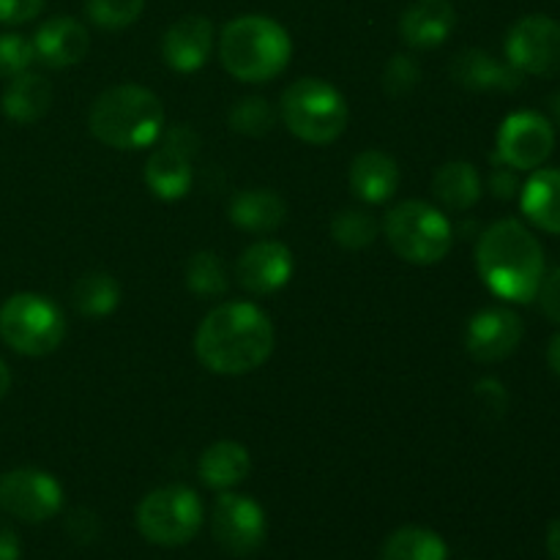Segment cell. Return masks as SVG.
Segmentation results:
<instances>
[{"instance_id": "obj_21", "label": "cell", "mask_w": 560, "mask_h": 560, "mask_svg": "<svg viewBox=\"0 0 560 560\" xmlns=\"http://www.w3.org/2000/svg\"><path fill=\"white\" fill-rule=\"evenodd\" d=\"M520 208L534 228L560 235V170H534L520 189Z\"/></svg>"}, {"instance_id": "obj_39", "label": "cell", "mask_w": 560, "mask_h": 560, "mask_svg": "<svg viewBox=\"0 0 560 560\" xmlns=\"http://www.w3.org/2000/svg\"><path fill=\"white\" fill-rule=\"evenodd\" d=\"M69 534L74 536L77 541H82V545H88V541H93L98 536V517L93 512H88V509H77L74 514L69 517Z\"/></svg>"}, {"instance_id": "obj_25", "label": "cell", "mask_w": 560, "mask_h": 560, "mask_svg": "<svg viewBox=\"0 0 560 560\" xmlns=\"http://www.w3.org/2000/svg\"><path fill=\"white\" fill-rule=\"evenodd\" d=\"M432 195L448 211H470L481 200V175L470 162H446L432 175Z\"/></svg>"}, {"instance_id": "obj_16", "label": "cell", "mask_w": 560, "mask_h": 560, "mask_svg": "<svg viewBox=\"0 0 560 560\" xmlns=\"http://www.w3.org/2000/svg\"><path fill=\"white\" fill-rule=\"evenodd\" d=\"M91 36L88 27L74 16H52L42 22L33 36V52L49 69H69L88 55Z\"/></svg>"}, {"instance_id": "obj_30", "label": "cell", "mask_w": 560, "mask_h": 560, "mask_svg": "<svg viewBox=\"0 0 560 560\" xmlns=\"http://www.w3.org/2000/svg\"><path fill=\"white\" fill-rule=\"evenodd\" d=\"M279 109L262 96H244L230 107V129L244 137H266L277 126Z\"/></svg>"}, {"instance_id": "obj_8", "label": "cell", "mask_w": 560, "mask_h": 560, "mask_svg": "<svg viewBox=\"0 0 560 560\" xmlns=\"http://www.w3.org/2000/svg\"><path fill=\"white\" fill-rule=\"evenodd\" d=\"M202 503L195 490L184 485L159 487L137 506V528L142 539L159 547L189 545L202 528Z\"/></svg>"}, {"instance_id": "obj_11", "label": "cell", "mask_w": 560, "mask_h": 560, "mask_svg": "<svg viewBox=\"0 0 560 560\" xmlns=\"http://www.w3.org/2000/svg\"><path fill=\"white\" fill-rule=\"evenodd\" d=\"M266 512L249 495L238 492H222L213 503L211 534L224 552L235 558L255 556L266 541Z\"/></svg>"}, {"instance_id": "obj_17", "label": "cell", "mask_w": 560, "mask_h": 560, "mask_svg": "<svg viewBox=\"0 0 560 560\" xmlns=\"http://www.w3.org/2000/svg\"><path fill=\"white\" fill-rule=\"evenodd\" d=\"M452 80L465 91L512 93L523 85V77L509 60H498L485 49H463L452 60Z\"/></svg>"}, {"instance_id": "obj_35", "label": "cell", "mask_w": 560, "mask_h": 560, "mask_svg": "<svg viewBox=\"0 0 560 560\" xmlns=\"http://www.w3.org/2000/svg\"><path fill=\"white\" fill-rule=\"evenodd\" d=\"M536 299H539L541 312H545V315L550 317L556 326H560V266L556 268V271L545 273Z\"/></svg>"}, {"instance_id": "obj_22", "label": "cell", "mask_w": 560, "mask_h": 560, "mask_svg": "<svg viewBox=\"0 0 560 560\" xmlns=\"http://www.w3.org/2000/svg\"><path fill=\"white\" fill-rule=\"evenodd\" d=\"M197 474H200V481L206 487L228 492L238 487L241 481H246V476L252 474V457L244 443L219 441L200 454Z\"/></svg>"}, {"instance_id": "obj_7", "label": "cell", "mask_w": 560, "mask_h": 560, "mask_svg": "<svg viewBox=\"0 0 560 560\" xmlns=\"http://www.w3.org/2000/svg\"><path fill=\"white\" fill-rule=\"evenodd\" d=\"M66 337L63 312L38 293H16L0 306V339L14 353L42 359L55 353Z\"/></svg>"}, {"instance_id": "obj_36", "label": "cell", "mask_w": 560, "mask_h": 560, "mask_svg": "<svg viewBox=\"0 0 560 560\" xmlns=\"http://www.w3.org/2000/svg\"><path fill=\"white\" fill-rule=\"evenodd\" d=\"M159 140H162V145L186 153V156H195L197 148H200V135H197L191 126H184V124L170 126L167 131H162V137H159Z\"/></svg>"}, {"instance_id": "obj_10", "label": "cell", "mask_w": 560, "mask_h": 560, "mask_svg": "<svg viewBox=\"0 0 560 560\" xmlns=\"http://www.w3.org/2000/svg\"><path fill=\"white\" fill-rule=\"evenodd\" d=\"M506 60L520 74H560V22L547 14H530L514 22L506 36Z\"/></svg>"}, {"instance_id": "obj_23", "label": "cell", "mask_w": 560, "mask_h": 560, "mask_svg": "<svg viewBox=\"0 0 560 560\" xmlns=\"http://www.w3.org/2000/svg\"><path fill=\"white\" fill-rule=\"evenodd\" d=\"M0 107H3L5 118L14 120V124H36L52 107V85H49L47 77L25 71V74L9 80L3 98H0Z\"/></svg>"}, {"instance_id": "obj_2", "label": "cell", "mask_w": 560, "mask_h": 560, "mask_svg": "<svg viewBox=\"0 0 560 560\" xmlns=\"http://www.w3.org/2000/svg\"><path fill=\"white\" fill-rule=\"evenodd\" d=\"M476 268L487 288L503 301L528 304L545 279V249L517 219H501L479 235Z\"/></svg>"}, {"instance_id": "obj_40", "label": "cell", "mask_w": 560, "mask_h": 560, "mask_svg": "<svg viewBox=\"0 0 560 560\" xmlns=\"http://www.w3.org/2000/svg\"><path fill=\"white\" fill-rule=\"evenodd\" d=\"M20 536L14 534V528L5 523H0V560H20Z\"/></svg>"}, {"instance_id": "obj_18", "label": "cell", "mask_w": 560, "mask_h": 560, "mask_svg": "<svg viewBox=\"0 0 560 560\" xmlns=\"http://www.w3.org/2000/svg\"><path fill=\"white\" fill-rule=\"evenodd\" d=\"M457 11L452 0H416L399 16V36L413 49H435L452 36Z\"/></svg>"}, {"instance_id": "obj_4", "label": "cell", "mask_w": 560, "mask_h": 560, "mask_svg": "<svg viewBox=\"0 0 560 560\" xmlns=\"http://www.w3.org/2000/svg\"><path fill=\"white\" fill-rule=\"evenodd\" d=\"M290 55V33L266 14L235 16L219 33V60L230 77L246 85L277 80L288 69Z\"/></svg>"}, {"instance_id": "obj_3", "label": "cell", "mask_w": 560, "mask_h": 560, "mask_svg": "<svg viewBox=\"0 0 560 560\" xmlns=\"http://www.w3.org/2000/svg\"><path fill=\"white\" fill-rule=\"evenodd\" d=\"M91 135L115 151H140L156 145L164 131V104L148 88L120 82L98 93L88 113Z\"/></svg>"}, {"instance_id": "obj_5", "label": "cell", "mask_w": 560, "mask_h": 560, "mask_svg": "<svg viewBox=\"0 0 560 560\" xmlns=\"http://www.w3.org/2000/svg\"><path fill=\"white\" fill-rule=\"evenodd\" d=\"M279 118L301 142L331 145L348 129V102L331 82L301 77L284 88Z\"/></svg>"}, {"instance_id": "obj_37", "label": "cell", "mask_w": 560, "mask_h": 560, "mask_svg": "<svg viewBox=\"0 0 560 560\" xmlns=\"http://www.w3.org/2000/svg\"><path fill=\"white\" fill-rule=\"evenodd\" d=\"M523 184L517 178V170L506 167V164H498L490 175V191L498 200H514L520 195Z\"/></svg>"}, {"instance_id": "obj_26", "label": "cell", "mask_w": 560, "mask_h": 560, "mask_svg": "<svg viewBox=\"0 0 560 560\" xmlns=\"http://www.w3.org/2000/svg\"><path fill=\"white\" fill-rule=\"evenodd\" d=\"M381 560H448V547L435 530L405 525L383 541Z\"/></svg>"}, {"instance_id": "obj_13", "label": "cell", "mask_w": 560, "mask_h": 560, "mask_svg": "<svg viewBox=\"0 0 560 560\" xmlns=\"http://www.w3.org/2000/svg\"><path fill=\"white\" fill-rule=\"evenodd\" d=\"M523 320L506 306H487L476 312L465 328V350L479 364H498L509 359L523 342Z\"/></svg>"}, {"instance_id": "obj_41", "label": "cell", "mask_w": 560, "mask_h": 560, "mask_svg": "<svg viewBox=\"0 0 560 560\" xmlns=\"http://www.w3.org/2000/svg\"><path fill=\"white\" fill-rule=\"evenodd\" d=\"M547 366L552 370V375L560 377V331L547 345Z\"/></svg>"}, {"instance_id": "obj_15", "label": "cell", "mask_w": 560, "mask_h": 560, "mask_svg": "<svg viewBox=\"0 0 560 560\" xmlns=\"http://www.w3.org/2000/svg\"><path fill=\"white\" fill-rule=\"evenodd\" d=\"M213 52V22L202 14L180 16L162 36V60L173 71L191 74L208 63Z\"/></svg>"}, {"instance_id": "obj_33", "label": "cell", "mask_w": 560, "mask_h": 560, "mask_svg": "<svg viewBox=\"0 0 560 560\" xmlns=\"http://www.w3.org/2000/svg\"><path fill=\"white\" fill-rule=\"evenodd\" d=\"M421 82V69L410 55H394L383 69V91L392 98H402L413 93Z\"/></svg>"}, {"instance_id": "obj_28", "label": "cell", "mask_w": 560, "mask_h": 560, "mask_svg": "<svg viewBox=\"0 0 560 560\" xmlns=\"http://www.w3.org/2000/svg\"><path fill=\"white\" fill-rule=\"evenodd\" d=\"M377 235H381V224L372 213L361 211V208L339 211L331 222V238L348 252L366 249V246L375 244Z\"/></svg>"}, {"instance_id": "obj_24", "label": "cell", "mask_w": 560, "mask_h": 560, "mask_svg": "<svg viewBox=\"0 0 560 560\" xmlns=\"http://www.w3.org/2000/svg\"><path fill=\"white\" fill-rule=\"evenodd\" d=\"M145 184L159 200H180V197H186V191L191 186V156L173 151L167 145H159L148 156Z\"/></svg>"}, {"instance_id": "obj_44", "label": "cell", "mask_w": 560, "mask_h": 560, "mask_svg": "<svg viewBox=\"0 0 560 560\" xmlns=\"http://www.w3.org/2000/svg\"><path fill=\"white\" fill-rule=\"evenodd\" d=\"M550 113H552V120L560 126V91L556 96H550Z\"/></svg>"}, {"instance_id": "obj_9", "label": "cell", "mask_w": 560, "mask_h": 560, "mask_svg": "<svg viewBox=\"0 0 560 560\" xmlns=\"http://www.w3.org/2000/svg\"><path fill=\"white\" fill-rule=\"evenodd\" d=\"M63 506V487L52 474L16 468L0 476V512L22 523H47Z\"/></svg>"}, {"instance_id": "obj_19", "label": "cell", "mask_w": 560, "mask_h": 560, "mask_svg": "<svg viewBox=\"0 0 560 560\" xmlns=\"http://www.w3.org/2000/svg\"><path fill=\"white\" fill-rule=\"evenodd\" d=\"M348 184L361 202H370V206L388 202L399 189L397 159L377 148H366L350 164Z\"/></svg>"}, {"instance_id": "obj_27", "label": "cell", "mask_w": 560, "mask_h": 560, "mask_svg": "<svg viewBox=\"0 0 560 560\" xmlns=\"http://www.w3.org/2000/svg\"><path fill=\"white\" fill-rule=\"evenodd\" d=\"M71 301H74V310L80 315L98 320V317H107L118 310L120 284L104 271L85 273V277L77 279L74 290H71Z\"/></svg>"}, {"instance_id": "obj_12", "label": "cell", "mask_w": 560, "mask_h": 560, "mask_svg": "<svg viewBox=\"0 0 560 560\" xmlns=\"http://www.w3.org/2000/svg\"><path fill=\"white\" fill-rule=\"evenodd\" d=\"M556 148L552 120L539 113H514L498 129L492 162L512 170H539Z\"/></svg>"}, {"instance_id": "obj_43", "label": "cell", "mask_w": 560, "mask_h": 560, "mask_svg": "<svg viewBox=\"0 0 560 560\" xmlns=\"http://www.w3.org/2000/svg\"><path fill=\"white\" fill-rule=\"evenodd\" d=\"M9 388H11V372H9V366H5V361L0 359V399L9 394Z\"/></svg>"}, {"instance_id": "obj_42", "label": "cell", "mask_w": 560, "mask_h": 560, "mask_svg": "<svg viewBox=\"0 0 560 560\" xmlns=\"http://www.w3.org/2000/svg\"><path fill=\"white\" fill-rule=\"evenodd\" d=\"M547 552L552 560H560V517L547 528Z\"/></svg>"}, {"instance_id": "obj_6", "label": "cell", "mask_w": 560, "mask_h": 560, "mask_svg": "<svg viewBox=\"0 0 560 560\" xmlns=\"http://www.w3.org/2000/svg\"><path fill=\"white\" fill-rule=\"evenodd\" d=\"M383 235L394 255L413 266H435L454 244V228L446 213L424 200L394 206L383 219Z\"/></svg>"}, {"instance_id": "obj_34", "label": "cell", "mask_w": 560, "mask_h": 560, "mask_svg": "<svg viewBox=\"0 0 560 560\" xmlns=\"http://www.w3.org/2000/svg\"><path fill=\"white\" fill-rule=\"evenodd\" d=\"M44 11V0H0V25H25Z\"/></svg>"}, {"instance_id": "obj_29", "label": "cell", "mask_w": 560, "mask_h": 560, "mask_svg": "<svg viewBox=\"0 0 560 560\" xmlns=\"http://www.w3.org/2000/svg\"><path fill=\"white\" fill-rule=\"evenodd\" d=\"M186 288L195 295H202V299H219V295L228 293V268L219 260V255H213V252H197L186 262Z\"/></svg>"}, {"instance_id": "obj_14", "label": "cell", "mask_w": 560, "mask_h": 560, "mask_svg": "<svg viewBox=\"0 0 560 560\" xmlns=\"http://www.w3.org/2000/svg\"><path fill=\"white\" fill-rule=\"evenodd\" d=\"M293 252L279 241H257L235 260V282L255 295H271L293 279Z\"/></svg>"}, {"instance_id": "obj_1", "label": "cell", "mask_w": 560, "mask_h": 560, "mask_svg": "<svg viewBox=\"0 0 560 560\" xmlns=\"http://www.w3.org/2000/svg\"><path fill=\"white\" fill-rule=\"evenodd\" d=\"M277 331L266 312L249 301H228L202 317L195 353L213 375L235 377L255 372L271 359Z\"/></svg>"}, {"instance_id": "obj_32", "label": "cell", "mask_w": 560, "mask_h": 560, "mask_svg": "<svg viewBox=\"0 0 560 560\" xmlns=\"http://www.w3.org/2000/svg\"><path fill=\"white\" fill-rule=\"evenodd\" d=\"M33 60H36V52H33L31 38L20 33H0V77L3 80L25 74Z\"/></svg>"}, {"instance_id": "obj_38", "label": "cell", "mask_w": 560, "mask_h": 560, "mask_svg": "<svg viewBox=\"0 0 560 560\" xmlns=\"http://www.w3.org/2000/svg\"><path fill=\"white\" fill-rule=\"evenodd\" d=\"M476 397L485 402L487 410H495V413H503L509 405L506 388H503V383H498L495 377H485V381L476 383Z\"/></svg>"}, {"instance_id": "obj_31", "label": "cell", "mask_w": 560, "mask_h": 560, "mask_svg": "<svg viewBox=\"0 0 560 560\" xmlns=\"http://www.w3.org/2000/svg\"><path fill=\"white\" fill-rule=\"evenodd\" d=\"M145 0H85L88 20L104 31H124L142 16Z\"/></svg>"}, {"instance_id": "obj_20", "label": "cell", "mask_w": 560, "mask_h": 560, "mask_svg": "<svg viewBox=\"0 0 560 560\" xmlns=\"http://www.w3.org/2000/svg\"><path fill=\"white\" fill-rule=\"evenodd\" d=\"M228 217L244 233H273L288 219V202L273 189H241L230 197Z\"/></svg>"}]
</instances>
